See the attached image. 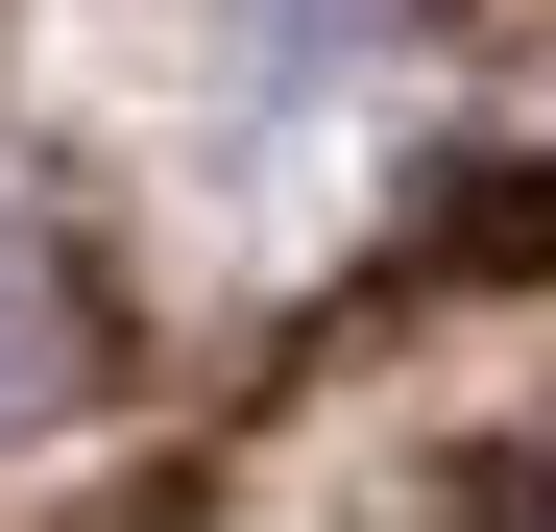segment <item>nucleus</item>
<instances>
[{"instance_id": "1", "label": "nucleus", "mask_w": 556, "mask_h": 532, "mask_svg": "<svg viewBox=\"0 0 556 532\" xmlns=\"http://www.w3.org/2000/svg\"><path fill=\"white\" fill-rule=\"evenodd\" d=\"M49 388H73V291H49V266H0V435H25Z\"/></svg>"}]
</instances>
